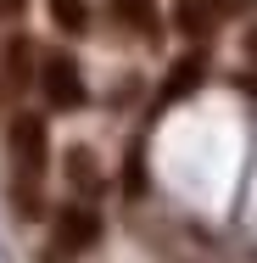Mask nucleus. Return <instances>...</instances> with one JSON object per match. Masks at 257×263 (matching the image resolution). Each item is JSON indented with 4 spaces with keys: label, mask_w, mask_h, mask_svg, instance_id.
<instances>
[{
    "label": "nucleus",
    "mask_w": 257,
    "mask_h": 263,
    "mask_svg": "<svg viewBox=\"0 0 257 263\" xmlns=\"http://www.w3.org/2000/svg\"><path fill=\"white\" fill-rule=\"evenodd\" d=\"M11 162H17V174L28 185H39V174L51 162V129H45L39 112H17L11 118Z\"/></svg>",
    "instance_id": "nucleus-1"
},
{
    "label": "nucleus",
    "mask_w": 257,
    "mask_h": 263,
    "mask_svg": "<svg viewBox=\"0 0 257 263\" xmlns=\"http://www.w3.org/2000/svg\"><path fill=\"white\" fill-rule=\"evenodd\" d=\"M39 90H45V101L56 112H78V106L90 101V90H84V73H78V62L73 56H45L39 62Z\"/></svg>",
    "instance_id": "nucleus-2"
},
{
    "label": "nucleus",
    "mask_w": 257,
    "mask_h": 263,
    "mask_svg": "<svg viewBox=\"0 0 257 263\" xmlns=\"http://www.w3.org/2000/svg\"><path fill=\"white\" fill-rule=\"evenodd\" d=\"M241 11H252V0H179L173 6V28L190 34V40H202L212 28H224L229 17H241Z\"/></svg>",
    "instance_id": "nucleus-3"
},
{
    "label": "nucleus",
    "mask_w": 257,
    "mask_h": 263,
    "mask_svg": "<svg viewBox=\"0 0 257 263\" xmlns=\"http://www.w3.org/2000/svg\"><path fill=\"white\" fill-rule=\"evenodd\" d=\"M95 235H101V218L90 208H62V218H56V252H62V258L95 247Z\"/></svg>",
    "instance_id": "nucleus-4"
},
{
    "label": "nucleus",
    "mask_w": 257,
    "mask_h": 263,
    "mask_svg": "<svg viewBox=\"0 0 257 263\" xmlns=\"http://www.w3.org/2000/svg\"><path fill=\"white\" fill-rule=\"evenodd\" d=\"M106 11H112V23H117L123 34H134V40H156V34H162V17H156L151 0H112Z\"/></svg>",
    "instance_id": "nucleus-5"
},
{
    "label": "nucleus",
    "mask_w": 257,
    "mask_h": 263,
    "mask_svg": "<svg viewBox=\"0 0 257 263\" xmlns=\"http://www.w3.org/2000/svg\"><path fill=\"white\" fill-rule=\"evenodd\" d=\"M202 79H207V56H202V51L179 56V62H173V73H168V84H162V101H185Z\"/></svg>",
    "instance_id": "nucleus-6"
},
{
    "label": "nucleus",
    "mask_w": 257,
    "mask_h": 263,
    "mask_svg": "<svg viewBox=\"0 0 257 263\" xmlns=\"http://www.w3.org/2000/svg\"><path fill=\"white\" fill-rule=\"evenodd\" d=\"M45 11H51V23L62 34H84L90 28V0H45Z\"/></svg>",
    "instance_id": "nucleus-7"
},
{
    "label": "nucleus",
    "mask_w": 257,
    "mask_h": 263,
    "mask_svg": "<svg viewBox=\"0 0 257 263\" xmlns=\"http://www.w3.org/2000/svg\"><path fill=\"white\" fill-rule=\"evenodd\" d=\"M28 56H34V51H28L23 40L11 45V62H6V84H11V90H23V84H28V67H34Z\"/></svg>",
    "instance_id": "nucleus-8"
},
{
    "label": "nucleus",
    "mask_w": 257,
    "mask_h": 263,
    "mask_svg": "<svg viewBox=\"0 0 257 263\" xmlns=\"http://www.w3.org/2000/svg\"><path fill=\"white\" fill-rule=\"evenodd\" d=\"M67 174H73L78 185H95V157H90V152H73V157H67Z\"/></svg>",
    "instance_id": "nucleus-9"
},
{
    "label": "nucleus",
    "mask_w": 257,
    "mask_h": 263,
    "mask_svg": "<svg viewBox=\"0 0 257 263\" xmlns=\"http://www.w3.org/2000/svg\"><path fill=\"white\" fill-rule=\"evenodd\" d=\"M23 6L28 0H0V17H23Z\"/></svg>",
    "instance_id": "nucleus-10"
},
{
    "label": "nucleus",
    "mask_w": 257,
    "mask_h": 263,
    "mask_svg": "<svg viewBox=\"0 0 257 263\" xmlns=\"http://www.w3.org/2000/svg\"><path fill=\"white\" fill-rule=\"evenodd\" d=\"M246 56L257 62V28H246Z\"/></svg>",
    "instance_id": "nucleus-11"
}]
</instances>
